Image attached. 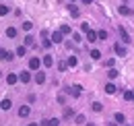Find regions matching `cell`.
Returning <instances> with one entry per match:
<instances>
[{"label":"cell","mask_w":134,"mask_h":126,"mask_svg":"<svg viewBox=\"0 0 134 126\" xmlns=\"http://www.w3.org/2000/svg\"><path fill=\"white\" fill-rule=\"evenodd\" d=\"M87 41H89V44H95V41H99V35H97V31L89 29V31H87Z\"/></svg>","instance_id":"obj_2"},{"label":"cell","mask_w":134,"mask_h":126,"mask_svg":"<svg viewBox=\"0 0 134 126\" xmlns=\"http://www.w3.org/2000/svg\"><path fill=\"white\" fill-rule=\"evenodd\" d=\"M107 126H120L118 122H107Z\"/></svg>","instance_id":"obj_36"},{"label":"cell","mask_w":134,"mask_h":126,"mask_svg":"<svg viewBox=\"0 0 134 126\" xmlns=\"http://www.w3.org/2000/svg\"><path fill=\"white\" fill-rule=\"evenodd\" d=\"M35 44V37L33 35H27V37H25V46H33Z\"/></svg>","instance_id":"obj_20"},{"label":"cell","mask_w":134,"mask_h":126,"mask_svg":"<svg viewBox=\"0 0 134 126\" xmlns=\"http://www.w3.org/2000/svg\"><path fill=\"white\" fill-rule=\"evenodd\" d=\"M68 66H76V64H79V60H76V58H74V56H70V58H68Z\"/></svg>","instance_id":"obj_23"},{"label":"cell","mask_w":134,"mask_h":126,"mask_svg":"<svg viewBox=\"0 0 134 126\" xmlns=\"http://www.w3.org/2000/svg\"><path fill=\"white\" fill-rule=\"evenodd\" d=\"M62 37H64V33H62V31H54V33H52V44H60Z\"/></svg>","instance_id":"obj_5"},{"label":"cell","mask_w":134,"mask_h":126,"mask_svg":"<svg viewBox=\"0 0 134 126\" xmlns=\"http://www.w3.org/2000/svg\"><path fill=\"white\" fill-rule=\"evenodd\" d=\"M107 77H109V79H116V77H118V70H116V68H109Z\"/></svg>","instance_id":"obj_25"},{"label":"cell","mask_w":134,"mask_h":126,"mask_svg":"<svg viewBox=\"0 0 134 126\" xmlns=\"http://www.w3.org/2000/svg\"><path fill=\"white\" fill-rule=\"evenodd\" d=\"M91 108H93V110H95V112H101V110H103V106H101L99 101H95V103H93Z\"/></svg>","instance_id":"obj_26"},{"label":"cell","mask_w":134,"mask_h":126,"mask_svg":"<svg viewBox=\"0 0 134 126\" xmlns=\"http://www.w3.org/2000/svg\"><path fill=\"white\" fill-rule=\"evenodd\" d=\"M76 124H85V116H83V114L76 116Z\"/></svg>","instance_id":"obj_31"},{"label":"cell","mask_w":134,"mask_h":126,"mask_svg":"<svg viewBox=\"0 0 134 126\" xmlns=\"http://www.w3.org/2000/svg\"><path fill=\"white\" fill-rule=\"evenodd\" d=\"M35 83H37V85L46 83V75H43V72H37V75H35Z\"/></svg>","instance_id":"obj_15"},{"label":"cell","mask_w":134,"mask_h":126,"mask_svg":"<svg viewBox=\"0 0 134 126\" xmlns=\"http://www.w3.org/2000/svg\"><path fill=\"white\" fill-rule=\"evenodd\" d=\"M118 31H120V35H122V41H124V44H130V35H128V31H126L124 27H120Z\"/></svg>","instance_id":"obj_7"},{"label":"cell","mask_w":134,"mask_h":126,"mask_svg":"<svg viewBox=\"0 0 134 126\" xmlns=\"http://www.w3.org/2000/svg\"><path fill=\"white\" fill-rule=\"evenodd\" d=\"M97 35H99V39H107V31H103V29L97 31Z\"/></svg>","instance_id":"obj_29"},{"label":"cell","mask_w":134,"mask_h":126,"mask_svg":"<svg viewBox=\"0 0 134 126\" xmlns=\"http://www.w3.org/2000/svg\"><path fill=\"white\" fill-rule=\"evenodd\" d=\"M70 15H72V17H79V8H76V6H70Z\"/></svg>","instance_id":"obj_30"},{"label":"cell","mask_w":134,"mask_h":126,"mask_svg":"<svg viewBox=\"0 0 134 126\" xmlns=\"http://www.w3.org/2000/svg\"><path fill=\"white\" fill-rule=\"evenodd\" d=\"M81 2H83V4H91L93 0H81Z\"/></svg>","instance_id":"obj_37"},{"label":"cell","mask_w":134,"mask_h":126,"mask_svg":"<svg viewBox=\"0 0 134 126\" xmlns=\"http://www.w3.org/2000/svg\"><path fill=\"white\" fill-rule=\"evenodd\" d=\"M70 2H74V0H70Z\"/></svg>","instance_id":"obj_40"},{"label":"cell","mask_w":134,"mask_h":126,"mask_svg":"<svg viewBox=\"0 0 134 126\" xmlns=\"http://www.w3.org/2000/svg\"><path fill=\"white\" fill-rule=\"evenodd\" d=\"M27 126H39V124H35V122H33V124H27Z\"/></svg>","instance_id":"obj_38"},{"label":"cell","mask_w":134,"mask_h":126,"mask_svg":"<svg viewBox=\"0 0 134 126\" xmlns=\"http://www.w3.org/2000/svg\"><path fill=\"white\" fill-rule=\"evenodd\" d=\"M91 58H93V60H99V58H101V52H99V50H91Z\"/></svg>","instance_id":"obj_21"},{"label":"cell","mask_w":134,"mask_h":126,"mask_svg":"<svg viewBox=\"0 0 134 126\" xmlns=\"http://www.w3.org/2000/svg\"><path fill=\"white\" fill-rule=\"evenodd\" d=\"M52 46V39H43V48H50Z\"/></svg>","instance_id":"obj_35"},{"label":"cell","mask_w":134,"mask_h":126,"mask_svg":"<svg viewBox=\"0 0 134 126\" xmlns=\"http://www.w3.org/2000/svg\"><path fill=\"white\" fill-rule=\"evenodd\" d=\"M29 114H31V108H29V106H21V108H19V116H21V118H27Z\"/></svg>","instance_id":"obj_6"},{"label":"cell","mask_w":134,"mask_h":126,"mask_svg":"<svg viewBox=\"0 0 134 126\" xmlns=\"http://www.w3.org/2000/svg\"><path fill=\"white\" fill-rule=\"evenodd\" d=\"M66 66H68V64H64V62H60V64H58V68H60V70H62V72H64V70H66Z\"/></svg>","instance_id":"obj_34"},{"label":"cell","mask_w":134,"mask_h":126,"mask_svg":"<svg viewBox=\"0 0 134 126\" xmlns=\"http://www.w3.org/2000/svg\"><path fill=\"white\" fill-rule=\"evenodd\" d=\"M41 62H43V66H52V64H54V58H52V56H43Z\"/></svg>","instance_id":"obj_18"},{"label":"cell","mask_w":134,"mask_h":126,"mask_svg":"<svg viewBox=\"0 0 134 126\" xmlns=\"http://www.w3.org/2000/svg\"><path fill=\"white\" fill-rule=\"evenodd\" d=\"M27 54V46H19L17 48V56H25Z\"/></svg>","instance_id":"obj_19"},{"label":"cell","mask_w":134,"mask_h":126,"mask_svg":"<svg viewBox=\"0 0 134 126\" xmlns=\"http://www.w3.org/2000/svg\"><path fill=\"white\" fill-rule=\"evenodd\" d=\"M105 93L114 95V93H116V85H114V83H107V85H105Z\"/></svg>","instance_id":"obj_10"},{"label":"cell","mask_w":134,"mask_h":126,"mask_svg":"<svg viewBox=\"0 0 134 126\" xmlns=\"http://www.w3.org/2000/svg\"><path fill=\"white\" fill-rule=\"evenodd\" d=\"M81 29H83V31L87 33V31H89V29H91V27H89V23H83V25H81Z\"/></svg>","instance_id":"obj_32"},{"label":"cell","mask_w":134,"mask_h":126,"mask_svg":"<svg viewBox=\"0 0 134 126\" xmlns=\"http://www.w3.org/2000/svg\"><path fill=\"white\" fill-rule=\"evenodd\" d=\"M19 81H21V83H29V81H31V72H21V75H19Z\"/></svg>","instance_id":"obj_9"},{"label":"cell","mask_w":134,"mask_h":126,"mask_svg":"<svg viewBox=\"0 0 134 126\" xmlns=\"http://www.w3.org/2000/svg\"><path fill=\"white\" fill-rule=\"evenodd\" d=\"M41 64H43V62H41L39 58H31V60H29V70H37Z\"/></svg>","instance_id":"obj_3"},{"label":"cell","mask_w":134,"mask_h":126,"mask_svg":"<svg viewBox=\"0 0 134 126\" xmlns=\"http://www.w3.org/2000/svg\"><path fill=\"white\" fill-rule=\"evenodd\" d=\"M8 13V6H4V4H0V17H4Z\"/></svg>","instance_id":"obj_28"},{"label":"cell","mask_w":134,"mask_h":126,"mask_svg":"<svg viewBox=\"0 0 134 126\" xmlns=\"http://www.w3.org/2000/svg\"><path fill=\"white\" fill-rule=\"evenodd\" d=\"M13 58H15V54H13V52H8V50H2V48H0V60H6V62H10Z\"/></svg>","instance_id":"obj_1"},{"label":"cell","mask_w":134,"mask_h":126,"mask_svg":"<svg viewBox=\"0 0 134 126\" xmlns=\"http://www.w3.org/2000/svg\"><path fill=\"white\" fill-rule=\"evenodd\" d=\"M114 118H116V122H118V124H126V116H124L122 112H118Z\"/></svg>","instance_id":"obj_12"},{"label":"cell","mask_w":134,"mask_h":126,"mask_svg":"<svg viewBox=\"0 0 134 126\" xmlns=\"http://www.w3.org/2000/svg\"><path fill=\"white\" fill-rule=\"evenodd\" d=\"M124 99H126V101H132V99H134V91L126 89V91H124Z\"/></svg>","instance_id":"obj_16"},{"label":"cell","mask_w":134,"mask_h":126,"mask_svg":"<svg viewBox=\"0 0 134 126\" xmlns=\"http://www.w3.org/2000/svg\"><path fill=\"white\" fill-rule=\"evenodd\" d=\"M81 89H83L81 85H72V87H68L66 91H68L70 95H74V97H79V95H81Z\"/></svg>","instance_id":"obj_4"},{"label":"cell","mask_w":134,"mask_h":126,"mask_svg":"<svg viewBox=\"0 0 134 126\" xmlns=\"http://www.w3.org/2000/svg\"><path fill=\"white\" fill-rule=\"evenodd\" d=\"M31 27H33V23H29V21L23 23V29H25V31H31Z\"/></svg>","instance_id":"obj_27"},{"label":"cell","mask_w":134,"mask_h":126,"mask_svg":"<svg viewBox=\"0 0 134 126\" xmlns=\"http://www.w3.org/2000/svg\"><path fill=\"white\" fill-rule=\"evenodd\" d=\"M60 31L64 33V35H68V33H72V29H70L68 25H62V27H60Z\"/></svg>","instance_id":"obj_24"},{"label":"cell","mask_w":134,"mask_h":126,"mask_svg":"<svg viewBox=\"0 0 134 126\" xmlns=\"http://www.w3.org/2000/svg\"><path fill=\"white\" fill-rule=\"evenodd\" d=\"M17 81H19L17 75H13V72H10V75H6V83H8V85H15Z\"/></svg>","instance_id":"obj_13"},{"label":"cell","mask_w":134,"mask_h":126,"mask_svg":"<svg viewBox=\"0 0 134 126\" xmlns=\"http://www.w3.org/2000/svg\"><path fill=\"white\" fill-rule=\"evenodd\" d=\"M43 126H60V120L58 118H50V120H46Z\"/></svg>","instance_id":"obj_11"},{"label":"cell","mask_w":134,"mask_h":126,"mask_svg":"<svg viewBox=\"0 0 134 126\" xmlns=\"http://www.w3.org/2000/svg\"><path fill=\"white\" fill-rule=\"evenodd\" d=\"M126 126H128V124H126Z\"/></svg>","instance_id":"obj_42"},{"label":"cell","mask_w":134,"mask_h":126,"mask_svg":"<svg viewBox=\"0 0 134 126\" xmlns=\"http://www.w3.org/2000/svg\"><path fill=\"white\" fill-rule=\"evenodd\" d=\"M72 37H74V41H76V44H79V41H83V39H81V35H79V33H72Z\"/></svg>","instance_id":"obj_33"},{"label":"cell","mask_w":134,"mask_h":126,"mask_svg":"<svg viewBox=\"0 0 134 126\" xmlns=\"http://www.w3.org/2000/svg\"><path fill=\"white\" fill-rule=\"evenodd\" d=\"M114 50H116L118 56H126V48L122 46V44H116V46H114Z\"/></svg>","instance_id":"obj_8"},{"label":"cell","mask_w":134,"mask_h":126,"mask_svg":"<svg viewBox=\"0 0 134 126\" xmlns=\"http://www.w3.org/2000/svg\"><path fill=\"white\" fill-rule=\"evenodd\" d=\"M132 101H134V99H132Z\"/></svg>","instance_id":"obj_41"},{"label":"cell","mask_w":134,"mask_h":126,"mask_svg":"<svg viewBox=\"0 0 134 126\" xmlns=\"http://www.w3.org/2000/svg\"><path fill=\"white\" fill-rule=\"evenodd\" d=\"M0 77H2V72H0Z\"/></svg>","instance_id":"obj_39"},{"label":"cell","mask_w":134,"mask_h":126,"mask_svg":"<svg viewBox=\"0 0 134 126\" xmlns=\"http://www.w3.org/2000/svg\"><path fill=\"white\" fill-rule=\"evenodd\" d=\"M15 35H17V29H15V27H8V29H6V37H15Z\"/></svg>","instance_id":"obj_22"},{"label":"cell","mask_w":134,"mask_h":126,"mask_svg":"<svg viewBox=\"0 0 134 126\" xmlns=\"http://www.w3.org/2000/svg\"><path fill=\"white\" fill-rule=\"evenodd\" d=\"M120 15H132V8H128V6H120Z\"/></svg>","instance_id":"obj_17"},{"label":"cell","mask_w":134,"mask_h":126,"mask_svg":"<svg viewBox=\"0 0 134 126\" xmlns=\"http://www.w3.org/2000/svg\"><path fill=\"white\" fill-rule=\"evenodd\" d=\"M10 106H13L10 99H2V101H0V108H2V110H10Z\"/></svg>","instance_id":"obj_14"}]
</instances>
